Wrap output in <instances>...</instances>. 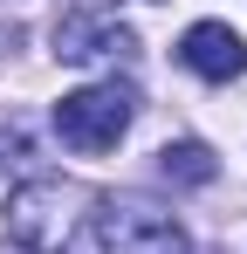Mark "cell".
<instances>
[{"label": "cell", "mask_w": 247, "mask_h": 254, "mask_svg": "<svg viewBox=\"0 0 247 254\" xmlns=\"http://www.w3.org/2000/svg\"><path fill=\"white\" fill-rule=\"evenodd\" d=\"M82 206H96L76 179H28L7 192V241L28 254H62L76 241V220Z\"/></svg>", "instance_id": "6da1fadb"}, {"label": "cell", "mask_w": 247, "mask_h": 254, "mask_svg": "<svg viewBox=\"0 0 247 254\" xmlns=\"http://www.w3.org/2000/svg\"><path fill=\"white\" fill-rule=\"evenodd\" d=\"M130 117H137V89L130 83H89V89H69L55 103V137L69 151H82V158H96V151H117Z\"/></svg>", "instance_id": "7a4b0ae2"}, {"label": "cell", "mask_w": 247, "mask_h": 254, "mask_svg": "<svg viewBox=\"0 0 247 254\" xmlns=\"http://www.w3.org/2000/svg\"><path fill=\"white\" fill-rule=\"evenodd\" d=\"M96 248L103 254H192L185 227L151 199H96Z\"/></svg>", "instance_id": "3957f363"}, {"label": "cell", "mask_w": 247, "mask_h": 254, "mask_svg": "<svg viewBox=\"0 0 247 254\" xmlns=\"http://www.w3.org/2000/svg\"><path fill=\"white\" fill-rule=\"evenodd\" d=\"M179 62L206 83H234V76H247V42L227 21H192L185 42H179Z\"/></svg>", "instance_id": "277c9868"}, {"label": "cell", "mask_w": 247, "mask_h": 254, "mask_svg": "<svg viewBox=\"0 0 247 254\" xmlns=\"http://www.w3.org/2000/svg\"><path fill=\"white\" fill-rule=\"evenodd\" d=\"M55 55L62 62H96V55H137V35L124 28V21H110V14H62V28H55Z\"/></svg>", "instance_id": "5b68a950"}, {"label": "cell", "mask_w": 247, "mask_h": 254, "mask_svg": "<svg viewBox=\"0 0 247 254\" xmlns=\"http://www.w3.org/2000/svg\"><path fill=\"white\" fill-rule=\"evenodd\" d=\"M158 172L172 179V186H213L220 158L206 151L199 137H179V144H165V151H158Z\"/></svg>", "instance_id": "8992f818"}, {"label": "cell", "mask_w": 247, "mask_h": 254, "mask_svg": "<svg viewBox=\"0 0 247 254\" xmlns=\"http://www.w3.org/2000/svg\"><path fill=\"white\" fill-rule=\"evenodd\" d=\"M76 7H82V14H103V0H76Z\"/></svg>", "instance_id": "52a82bcc"}]
</instances>
